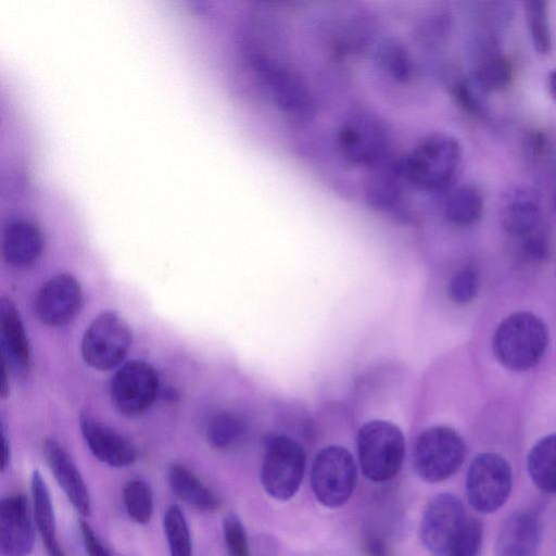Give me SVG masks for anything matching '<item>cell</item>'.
<instances>
[{
	"label": "cell",
	"instance_id": "1",
	"mask_svg": "<svg viewBox=\"0 0 556 556\" xmlns=\"http://www.w3.org/2000/svg\"><path fill=\"white\" fill-rule=\"evenodd\" d=\"M548 344L545 323L531 312H516L497 326L492 350L497 362L513 371H527L543 358Z\"/></svg>",
	"mask_w": 556,
	"mask_h": 556
},
{
	"label": "cell",
	"instance_id": "2",
	"mask_svg": "<svg viewBox=\"0 0 556 556\" xmlns=\"http://www.w3.org/2000/svg\"><path fill=\"white\" fill-rule=\"evenodd\" d=\"M462 149L452 136L424 138L406 157L403 169L412 182L428 191L448 189L457 178Z\"/></svg>",
	"mask_w": 556,
	"mask_h": 556
},
{
	"label": "cell",
	"instance_id": "3",
	"mask_svg": "<svg viewBox=\"0 0 556 556\" xmlns=\"http://www.w3.org/2000/svg\"><path fill=\"white\" fill-rule=\"evenodd\" d=\"M358 463L371 481L384 482L400 471L405 456V438L391 421L377 419L364 424L356 437Z\"/></svg>",
	"mask_w": 556,
	"mask_h": 556
},
{
	"label": "cell",
	"instance_id": "4",
	"mask_svg": "<svg viewBox=\"0 0 556 556\" xmlns=\"http://www.w3.org/2000/svg\"><path fill=\"white\" fill-rule=\"evenodd\" d=\"M466 444L453 428L433 426L417 437L412 460L417 476L429 483L444 481L462 466Z\"/></svg>",
	"mask_w": 556,
	"mask_h": 556
},
{
	"label": "cell",
	"instance_id": "5",
	"mask_svg": "<svg viewBox=\"0 0 556 556\" xmlns=\"http://www.w3.org/2000/svg\"><path fill=\"white\" fill-rule=\"evenodd\" d=\"M305 466V451L295 440L287 435L268 439L261 467L265 492L278 501L290 500L302 483Z\"/></svg>",
	"mask_w": 556,
	"mask_h": 556
},
{
	"label": "cell",
	"instance_id": "6",
	"mask_svg": "<svg viewBox=\"0 0 556 556\" xmlns=\"http://www.w3.org/2000/svg\"><path fill=\"white\" fill-rule=\"evenodd\" d=\"M357 481V467L352 454L343 446L329 445L315 456L311 484L317 501L328 508L344 505Z\"/></svg>",
	"mask_w": 556,
	"mask_h": 556
},
{
	"label": "cell",
	"instance_id": "7",
	"mask_svg": "<svg viewBox=\"0 0 556 556\" xmlns=\"http://www.w3.org/2000/svg\"><path fill=\"white\" fill-rule=\"evenodd\" d=\"M513 473L507 460L495 453H481L471 462L466 477L470 506L481 514L500 509L511 492Z\"/></svg>",
	"mask_w": 556,
	"mask_h": 556
},
{
	"label": "cell",
	"instance_id": "8",
	"mask_svg": "<svg viewBox=\"0 0 556 556\" xmlns=\"http://www.w3.org/2000/svg\"><path fill=\"white\" fill-rule=\"evenodd\" d=\"M131 332L127 323L115 312H105L92 320L81 340V355L90 367L109 370L127 355Z\"/></svg>",
	"mask_w": 556,
	"mask_h": 556
},
{
	"label": "cell",
	"instance_id": "9",
	"mask_svg": "<svg viewBox=\"0 0 556 556\" xmlns=\"http://www.w3.org/2000/svg\"><path fill=\"white\" fill-rule=\"evenodd\" d=\"M468 522L462 501L440 493L428 503L420 521V540L435 556H447Z\"/></svg>",
	"mask_w": 556,
	"mask_h": 556
},
{
	"label": "cell",
	"instance_id": "10",
	"mask_svg": "<svg viewBox=\"0 0 556 556\" xmlns=\"http://www.w3.org/2000/svg\"><path fill=\"white\" fill-rule=\"evenodd\" d=\"M159 378L154 368L139 359L125 363L114 374L110 396L115 408L126 416L144 413L154 402Z\"/></svg>",
	"mask_w": 556,
	"mask_h": 556
},
{
	"label": "cell",
	"instance_id": "11",
	"mask_svg": "<svg viewBox=\"0 0 556 556\" xmlns=\"http://www.w3.org/2000/svg\"><path fill=\"white\" fill-rule=\"evenodd\" d=\"M386 130L383 123L375 114L356 111L339 128V149L351 163L374 164L382 157L388 146Z\"/></svg>",
	"mask_w": 556,
	"mask_h": 556
},
{
	"label": "cell",
	"instance_id": "12",
	"mask_svg": "<svg viewBox=\"0 0 556 556\" xmlns=\"http://www.w3.org/2000/svg\"><path fill=\"white\" fill-rule=\"evenodd\" d=\"M252 61L269 96L281 111L301 118L311 116L312 98L298 75L263 55H253Z\"/></svg>",
	"mask_w": 556,
	"mask_h": 556
},
{
	"label": "cell",
	"instance_id": "13",
	"mask_svg": "<svg viewBox=\"0 0 556 556\" xmlns=\"http://www.w3.org/2000/svg\"><path fill=\"white\" fill-rule=\"evenodd\" d=\"M83 302L81 288L71 275L59 274L47 280L35 299L38 319L49 327H62L71 323Z\"/></svg>",
	"mask_w": 556,
	"mask_h": 556
},
{
	"label": "cell",
	"instance_id": "14",
	"mask_svg": "<svg viewBox=\"0 0 556 556\" xmlns=\"http://www.w3.org/2000/svg\"><path fill=\"white\" fill-rule=\"evenodd\" d=\"M34 545V529L27 500L9 495L0 502L1 556H28Z\"/></svg>",
	"mask_w": 556,
	"mask_h": 556
},
{
	"label": "cell",
	"instance_id": "15",
	"mask_svg": "<svg viewBox=\"0 0 556 556\" xmlns=\"http://www.w3.org/2000/svg\"><path fill=\"white\" fill-rule=\"evenodd\" d=\"M80 431L90 452L100 462L116 468L127 467L137 459L135 445L114 429L84 415Z\"/></svg>",
	"mask_w": 556,
	"mask_h": 556
},
{
	"label": "cell",
	"instance_id": "16",
	"mask_svg": "<svg viewBox=\"0 0 556 556\" xmlns=\"http://www.w3.org/2000/svg\"><path fill=\"white\" fill-rule=\"evenodd\" d=\"M43 454L55 481L73 507L81 516H89L91 513V501L88 488L70 454L52 438L45 441Z\"/></svg>",
	"mask_w": 556,
	"mask_h": 556
},
{
	"label": "cell",
	"instance_id": "17",
	"mask_svg": "<svg viewBox=\"0 0 556 556\" xmlns=\"http://www.w3.org/2000/svg\"><path fill=\"white\" fill-rule=\"evenodd\" d=\"M541 523L535 513L517 510L503 522L495 543L496 556H535Z\"/></svg>",
	"mask_w": 556,
	"mask_h": 556
},
{
	"label": "cell",
	"instance_id": "18",
	"mask_svg": "<svg viewBox=\"0 0 556 556\" xmlns=\"http://www.w3.org/2000/svg\"><path fill=\"white\" fill-rule=\"evenodd\" d=\"M0 340L5 368L24 377L30 365L29 343L21 316L8 299L0 301Z\"/></svg>",
	"mask_w": 556,
	"mask_h": 556
},
{
	"label": "cell",
	"instance_id": "19",
	"mask_svg": "<svg viewBox=\"0 0 556 556\" xmlns=\"http://www.w3.org/2000/svg\"><path fill=\"white\" fill-rule=\"evenodd\" d=\"M501 223L510 236L521 239L540 228L541 205L536 194L527 188H516L503 201Z\"/></svg>",
	"mask_w": 556,
	"mask_h": 556
},
{
	"label": "cell",
	"instance_id": "20",
	"mask_svg": "<svg viewBox=\"0 0 556 556\" xmlns=\"http://www.w3.org/2000/svg\"><path fill=\"white\" fill-rule=\"evenodd\" d=\"M42 239L38 228L24 218L10 220L2 238V253L5 261L15 267L33 264L40 255Z\"/></svg>",
	"mask_w": 556,
	"mask_h": 556
},
{
	"label": "cell",
	"instance_id": "21",
	"mask_svg": "<svg viewBox=\"0 0 556 556\" xmlns=\"http://www.w3.org/2000/svg\"><path fill=\"white\" fill-rule=\"evenodd\" d=\"M472 76L473 84L480 91H502L513 80V63L492 42H486L478 53Z\"/></svg>",
	"mask_w": 556,
	"mask_h": 556
},
{
	"label": "cell",
	"instance_id": "22",
	"mask_svg": "<svg viewBox=\"0 0 556 556\" xmlns=\"http://www.w3.org/2000/svg\"><path fill=\"white\" fill-rule=\"evenodd\" d=\"M35 523L41 536L48 556H66L56 536L53 505L48 485L38 470L30 479Z\"/></svg>",
	"mask_w": 556,
	"mask_h": 556
},
{
	"label": "cell",
	"instance_id": "23",
	"mask_svg": "<svg viewBox=\"0 0 556 556\" xmlns=\"http://www.w3.org/2000/svg\"><path fill=\"white\" fill-rule=\"evenodd\" d=\"M167 477L173 493L186 504L204 511L219 508L218 496L186 466L173 464Z\"/></svg>",
	"mask_w": 556,
	"mask_h": 556
},
{
	"label": "cell",
	"instance_id": "24",
	"mask_svg": "<svg viewBox=\"0 0 556 556\" xmlns=\"http://www.w3.org/2000/svg\"><path fill=\"white\" fill-rule=\"evenodd\" d=\"M527 467L533 483L541 491L556 494V433L538 441L531 448Z\"/></svg>",
	"mask_w": 556,
	"mask_h": 556
},
{
	"label": "cell",
	"instance_id": "25",
	"mask_svg": "<svg viewBox=\"0 0 556 556\" xmlns=\"http://www.w3.org/2000/svg\"><path fill=\"white\" fill-rule=\"evenodd\" d=\"M483 207V197L479 189L466 185L450 193L444 205V214L454 225L470 226L481 218Z\"/></svg>",
	"mask_w": 556,
	"mask_h": 556
},
{
	"label": "cell",
	"instance_id": "26",
	"mask_svg": "<svg viewBox=\"0 0 556 556\" xmlns=\"http://www.w3.org/2000/svg\"><path fill=\"white\" fill-rule=\"evenodd\" d=\"M376 62L379 70L393 81L405 83L409 79L410 59L401 42L392 38L383 40L377 49Z\"/></svg>",
	"mask_w": 556,
	"mask_h": 556
},
{
	"label": "cell",
	"instance_id": "27",
	"mask_svg": "<svg viewBox=\"0 0 556 556\" xmlns=\"http://www.w3.org/2000/svg\"><path fill=\"white\" fill-rule=\"evenodd\" d=\"M247 424L238 415L220 412L212 416L206 426V439L216 448H228L245 433Z\"/></svg>",
	"mask_w": 556,
	"mask_h": 556
},
{
	"label": "cell",
	"instance_id": "28",
	"mask_svg": "<svg viewBox=\"0 0 556 556\" xmlns=\"http://www.w3.org/2000/svg\"><path fill=\"white\" fill-rule=\"evenodd\" d=\"M170 556H191L192 542L186 517L177 505H170L163 519Z\"/></svg>",
	"mask_w": 556,
	"mask_h": 556
},
{
	"label": "cell",
	"instance_id": "29",
	"mask_svg": "<svg viewBox=\"0 0 556 556\" xmlns=\"http://www.w3.org/2000/svg\"><path fill=\"white\" fill-rule=\"evenodd\" d=\"M123 501L129 517L139 525H146L153 515V492L143 480L134 479L123 488Z\"/></svg>",
	"mask_w": 556,
	"mask_h": 556
},
{
	"label": "cell",
	"instance_id": "30",
	"mask_svg": "<svg viewBox=\"0 0 556 556\" xmlns=\"http://www.w3.org/2000/svg\"><path fill=\"white\" fill-rule=\"evenodd\" d=\"M523 5L529 33L535 51L540 54L549 53L552 50V35L546 2L541 0H528Z\"/></svg>",
	"mask_w": 556,
	"mask_h": 556
},
{
	"label": "cell",
	"instance_id": "31",
	"mask_svg": "<svg viewBox=\"0 0 556 556\" xmlns=\"http://www.w3.org/2000/svg\"><path fill=\"white\" fill-rule=\"evenodd\" d=\"M478 288L479 276L476 268L464 266L452 275L447 285V293L454 303L464 305L476 298Z\"/></svg>",
	"mask_w": 556,
	"mask_h": 556
},
{
	"label": "cell",
	"instance_id": "32",
	"mask_svg": "<svg viewBox=\"0 0 556 556\" xmlns=\"http://www.w3.org/2000/svg\"><path fill=\"white\" fill-rule=\"evenodd\" d=\"M223 533L228 556H251L244 527L236 514L224 517Z\"/></svg>",
	"mask_w": 556,
	"mask_h": 556
},
{
	"label": "cell",
	"instance_id": "33",
	"mask_svg": "<svg viewBox=\"0 0 556 556\" xmlns=\"http://www.w3.org/2000/svg\"><path fill=\"white\" fill-rule=\"evenodd\" d=\"M482 541V525L476 519L468 522L447 556H478Z\"/></svg>",
	"mask_w": 556,
	"mask_h": 556
},
{
	"label": "cell",
	"instance_id": "34",
	"mask_svg": "<svg viewBox=\"0 0 556 556\" xmlns=\"http://www.w3.org/2000/svg\"><path fill=\"white\" fill-rule=\"evenodd\" d=\"M521 256L529 262H541L549 252V243L545 232L539 228L519 239Z\"/></svg>",
	"mask_w": 556,
	"mask_h": 556
},
{
	"label": "cell",
	"instance_id": "35",
	"mask_svg": "<svg viewBox=\"0 0 556 556\" xmlns=\"http://www.w3.org/2000/svg\"><path fill=\"white\" fill-rule=\"evenodd\" d=\"M454 96L457 103L470 115L482 117L485 115V106L482 98L472 85L466 80L454 86Z\"/></svg>",
	"mask_w": 556,
	"mask_h": 556
},
{
	"label": "cell",
	"instance_id": "36",
	"mask_svg": "<svg viewBox=\"0 0 556 556\" xmlns=\"http://www.w3.org/2000/svg\"><path fill=\"white\" fill-rule=\"evenodd\" d=\"M79 530L83 538V543L88 556H114L102 544L98 535L94 533L91 526L85 521L79 520Z\"/></svg>",
	"mask_w": 556,
	"mask_h": 556
},
{
	"label": "cell",
	"instance_id": "37",
	"mask_svg": "<svg viewBox=\"0 0 556 556\" xmlns=\"http://www.w3.org/2000/svg\"><path fill=\"white\" fill-rule=\"evenodd\" d=\"M363 549L366 556H388L386 542L376 535L365 539Z\"/></svg>",
	"mask_w": 556,
	"mask_h": 556
},
{
	"label": "cell",
	"instance_id": "38",
	"mask_svg": "<svg viewBox=\"0 0 556 556\" xmlns=\"http://www.w3.org/2000/svg\"><path fill=\"white\" fill-rule=\"evenodd\" d=\"M10 462V445L4 431H2V457H1V470H5Z\"/></svg>",
	"mask_w": 556,
	"mask_h": 556
},
{
	"label": "cell",
	"instance_id": "39",
	"mask_svg": "<svg viewBox=\"0 0 556 556\" xmlns=\"http://www.w3.org/2000/svg\"><path fill=\"white\" fill-rule=\"evenodd\" d=\"M548 90L554 100H556V70L548 76Z\"/></svg>",
	"mask_w": 556,
	"mask_h": 556
},
{
	"label": "cell",
	"instance_id": "40",
	"mask_svg": "<svg viewBox=\"0 0 556 556\" xmlns=\"http://www.w3.org/2000/svg\"><path fill=\"white\" fill-rule=\"evenodd\" d=\"M553 201H554V207L556 210V188H555V191H554V200Z\"/></svg>",
	"mask_w": 556,
	"mask_h": 556
}]
</instances>
